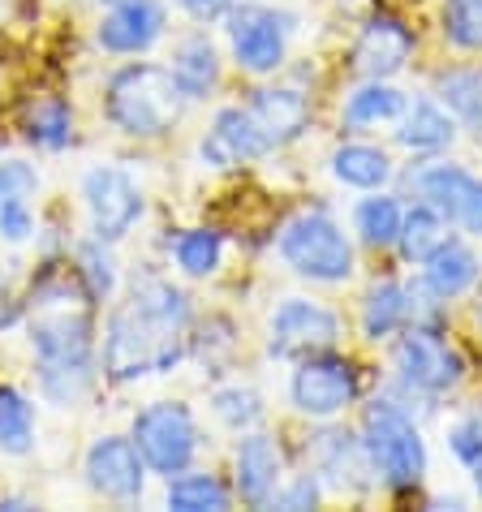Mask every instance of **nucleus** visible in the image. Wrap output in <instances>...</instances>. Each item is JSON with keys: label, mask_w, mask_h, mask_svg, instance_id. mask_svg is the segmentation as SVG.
I'll return each instance as SVG.
<instances>
[{"label": "nucleus", "mask_w": 482, "mask_h": 512, "mask_svg": "<svg viewBox=\"0 0 482 512\" xmlns=\"http://www.w3.org/2000/svg\"><path fill=\"white\" fill-rule=\"evenodd\" d=\"M190 297L160 272L134 276L130 297L108 315L104 327V375L112 383L173 371L186 353Z\"/></svg>", "instance_id": "1"}, {"label": "nucleus", "mask_w": 482, "mask_h": 512, "mask_svg": "<svg viewBox=\"0 0 482 512\" xmlns=\"http://www.w3.org/2000/svg\"><path fill=\"white\" fill-rule=\"evenodd\" d=\"M31 340L39 353V388L56 405H78L95 379V340L87 310L65 302V284L39 293V315L31 319Z\"/></svg>", "instance_id": "2"}, {"label": "nucleus", "mask_w": 482, "mask_h": 512, "mask_svg": "<svg viewBox=\"0 0 482 512\" xmlns=\"http://www.w3.org/2000/svg\"><path fill=\"white\" fill-rule=\"evenodd\" d=\"M181 95L177 78L168 65H151V61H138V65H125L112 74L108 82V95H104V108H108V121L117 125L121 134L130 138H160L177 125L181 117Z\"/></svg>", "instance_id": "3"}, {"label": "nucleus", "mask_w": 482, "mask_h": 512, "mask_svg": "<svg viewBox=\"0 0 482 512\" xmlns=\"http://www.w3.org/2000/svg\"><path fill=\"white\" fill-rule=\"evenodd\" d=\"M362 448L371 465L379 469V478L388 487L405 491V487H418L422 474H427V444H422L418 426L409 422L401 409L388 405V401H375L362 418Z\"/></svg>", "instance_id": "4"}, {"label": "nucleus", "mask_w": 482, "mask_h": 512, "mask_svg": "<svg viewBox=\"0 0 482 512\" xmlns=\"http://www.w3.org/2000/svg\"><path fill=\"white\" fill-rule=\"evenodd\" d=\"M280 254H285V263L297 276H310L323 284H336L353 272V246L328 211L297 216L285 229V237H280Z\"/></svg>", "instance_id": "5"}, {"label": "nucleus", "mask_w": 482, "mask_h": 512, "mask_svg": "<svg viewBox=\"0 0 482 512\" xmlns=\"http://www.w3.org/2000/svg\"><path fill=\"white\" fill-rule=\"evenodd\" d=\"M134 444L143 452L147 469L155 474H181L194 452H198V426H194V414L181 401H155L147 405L143 414L134 418Z\"/></svg>", "instance_id": "6"}, {"label": "nucleus", "mask_w": 482, "mask_h": 512, "mask_svg": "<svg viewBox=\"0 0 482 512\" xmlns=\"http://www.w3.org/2000/svg\"><path fill=\"white\" fill-rule=\"evenodd\" d=\"M82 198H87L91 233L104 241H121L143 216V190L134 186L130 173H121L112 164H99L82 177Z\"/></svg>", "instance_id": "7"}, {"label": "nucleus", "mask_w": 482, "mask_h": 512, "mask_svg": "<svg viewBox=\"0 0 482 512\" xmlns=\"http://www.w3.org/2000/svg\"><path fill=\"white\" fill-rule=\"evenodd\" d=\"M289 396L302 414L332 418L345 405H353V396H358V371H353V362L336 358V353H310L293 371Z\"/></svg>", "instance_id": "8"}, {"label": "nucleus", "mask_w": 482, "mask_h": 512, "mask_svg": "<svg viewBox=\"0 0 482 512\" xmlns=\"http://www.w3.org/2000/svg\"><path fill=\"white\" fill-rule=\"evenodd\" d=\"M340 340V319L328 306H315L306 297H289L272 315V340L267 349L276 358H310V353H328Z\"/></svg>", "instance_id": "9"}, {"label": "nucleus", "mask_w": 482, "mask_h": 512, "mask_svg": "<svg viewBox=\"0 0 482 512\" xmlns=\"http://www.w3.org/2000/svg\"><path fill=\"white\" fill-rule=\"evenodd\" d=\"M87 482L104 500L134 504L147 487V461L134 439L125 435H99L87 452Z\"/></svg>", "instance_id": "10"}, {"label": "nucleus", "mask_w": 482, "mask_h": 512, "mask_svg": "<svg viewBox=\"0 0 482 512\" xmlns=\"http://www.w3.org/2000/svg\"><path fill=\"white\" fill-rule=\"evenodd\" d=\"M396 371L409 388L444 392L461 379V353L431 327H409L401 345H396Z\"/></svg>", "instance_id": "11"}, {"label": "nucleus", "mask_w": 482, "mask_h": 512, "mask_svg": "<svg viewBox=\"0 0 482 512\" xmlns=\"http://www.w3.org/2000/svg\"><path fill=\"white\" fill-rule=\"evenodd\" d=\"M229 44L241 69L272 74L285 61V18L263 5H241L229 13Z\"/></svg>", "instance_id": "12"}, {"label": "nucleus", "mask_w": 482, "mask_h": 512, "mask_svg": "<svg viewBox=\"0 0 482 512\" xmlns=\"http://www.w3.org/2000/svg\"><path fill=\"white\" fill-rule=\"evenodd\" d=\"M418 194L439 211L444 220L461 224L482 237V181L457 164H435L418 173Z\"/></svg>", "instance_id": "13"}, {"label": "nucleus", "mask_w": 482, "mask_h": 512, "mask_svg": "<svg viewBox=\"0 0 482 512\" xmlns=\"http://www.w3.org/2000/svg\"><path fill=\"white\" fill-rule=\"evenodd\" d=\"M164 5L160 0H117L104 22H99V48L130 56V52H147L155 39L164 35Z\"/></svg>", "instance_id": "14"}, {"label": "nucleus", "mask_w": 482, "mask_h": 512, "mask_svg": "<svg viewBox=\"0 0 482 512\" xmlns=\"http://www.w3.org/2000/svg\"><path fill=\"white\" fill-rule=\"evenodd\" d=\"M267 147H272V142L263 138L259 125H254L250 108H224L220 117L211 121L198 155H203V164H211V168H237L246 160H259Z\"/></svg>", "instance_id": "15"}, {"label": "nucleus", "mask_w": 482, "mask_h": 512, "mask_svg": "<svg viewBox=\"0 0 482 512\" xmlns=\"http://www.w3.org/2000/svg\"><path fill=\"white\" fill-rule=\"evenodd\" d=\"M237 495L254 508L272 504L280 491V474H285V457H280V444L272 435H246L237 444Z\"/></svg>", "instance_id": "16"}, {"label": "nucleus", "mask_w": 482, "mask_h": 512, "mask_svg": "<svg viewBox=\"0 0 482 512\" xmlns=\"http://www.w3.org/2000/svg\"><path fill=\"white\" fill-rule=\"evenodd\" d=\"M409 52H414V35H409L396 18H384V13H379V18L366 22L358 48H353V69L371 82H384L409 61Z\"/></svg>", "instance_id": "17"}, {"label": "nucleus", "mask_w": 482, "mask_h": 512, "mask_svg": "<svg viewBox=\"0 0 482 512\" xmlns=\"http://www.w3.org/2000/svg\"><path fill=\"white\" fill-rule=\"evenodd\" d=\"M250 117L263 130V138L276 147V142H289V138H297L306 130L310 99L302 91H293V87H267V91H254Z\"/></svg>", "instance_id": "18"}, {"label": "nucleus", "mask_w": 482, "mask_h": 512, "mask_svg": "<svg viewBox=\"0 0 482 512\" xmlns=\"http://www.w3.org/2000/svg\"><path fill=\"white\" fill-rule=\"evenodd\" d=\"M173 78H177V87L186 99H203L211 87L220 82V52L216 44H211L207 35H190V39H181L177 52H173Z\"/></svg>", "instance_id": "19"}, {"label": "nucleus", "mask_w": 482, "mask_h": 512, "mask_svg": "<svg viewBox=\"0 0 482 512\" xmlns=\"http://www.w3.org/2000/svg\"><path fill=\"white\" fill-rule=\"evenodd\" d=\"M409 315H414V293L401 289L396 280H379L371 293H366V306H362V332L371 340H384L392 336L396 327H405Z\"/></svg>", "instance_id": "20"}, {"label": "nucleus", "mask_w": 482, "mask_h": 512, "mask_svg": "<svg viewBox=\"0 0 482 512\" xmlns=\"http://www.w3.org/2000/svg\"><path fill=\"white\" fill-rule=\"evenodd\" d=\"M478 280V259L461 241H444L427 259V289L435 297H461Z\"/></svg>", "instance_id": "21"}, {"label": "nucleus", "mask_w": 482, "mask_h": 512, "mask_svg": "<svg viewBox=\"0 0 482 512\" xmlns=\"http://www.w3.org/2000/svg\"><path fill=\"white\" fill-rule=\"evenodd\" d=\"M332 173L345 181V186L379 190L392 177V160L379 147H366V142H345V147L332 155Z\"/></svg>", "instance_id": "22"}, {"label": "nucleus", "mask_w": 482, "mask_h": 512, "mask_svg": "<svg viewBox=\"0 0 482 512\" xmlns=\"http://www.w3.org/2000/svg\"><path fill=\"white\" fill-rule=\"evenodd\" d=\"M229 504L233 495L216 474H186L181 469V478H168V508L177 512H224Z\"/></svg>", "instance_id": "23"}, {"label": "nucleus", "mask_w": 482, "mask_h": 512, "mask_svg": "<svg viewBox=\"0 0 482 512\" xmlns=\"http://www.w3.org/2000/svg\"><path fill=\"white\" fill-rule=\"evenodd\" d=\"M35 444V405L18 388H0V452L26 457Z\"/></svg>", "instance_id": "24"}, {"label": "nucleus", "mask_w": 482, "mask_h": 512, "mask_svg": "<svg viewBox=\"0 0 482 512\" xmlns=\"http://www.w3.org/2000/svg\"><path fill=\"white\" fill-rule=\"evenodd\" d=\"M396 241H401L405 259L427 263L431 254L448 241V224H444V216H439L431 203H422V207H414V211H409V216L401 220V233H396Z\"/></svg>", "instance_id": "25"}, {"label": "nucleus", "mask_w": 482, "mask_h": 512, "mask_svg": "<svg viewBox=\"0 0 482 512\" xmlns=\"http://www.w3.org/2000/svg\"><path fill=\"white\" fill-rule=\"evenodd\" d=\"M26 138L44 151H61L74 142V108L65 99H39L26 117Z\"/></svg>", "instance_id": "26"}, {"label": "nucleus", "mask_w": 482, "mask_h": 512, "mask_svg": "<svg viewBox=\"0 0 482 512\" xmlns=\"http://www.w3.org/2000/svg\"><path fill=\"white\" fill-rule=\"evenodd\" d=\"M405 112V95L384 87V82H366L358 95H349L345 104V125L349 130H366V125H379V121H392Z\"/></svg>", "instance_id": "27"}, {"label": "nucleus", "mask_w": 482, "mask_h": 512, "mask_svg": "<svg viewBox=\"0 0 482 512\" xmlns=\"http://www.w3.org/2000/svg\"><path fill=\"white\" fill-rule=\"evenodd\" d=\"M439 99L465 125L482 130V69H448V74H439Z\"/></svg>", "instance_id": "28"}, {"label": "nucleus", "mask_w": 482, "mask_h": 512, "mask_svg": "<svg viewBox=\"0 0 482 512\" xmlns=\"http://www.w3.org/2000/svg\"><path fill=\"white\" fill-rule=\"evenodd\" d=\"M401 142L409 151H439V147L452 142V121L431 104V99H418V104L405 112Z\"/></svg>", "instance_id": "29"}, {"label": "nucleus", "mask_w": 482, "mask_h": 512, "mask_svg": "<svg viewBox=\"0 0 482 512\" xmlns=\"http://www.w3.org/2000/svg\"><path fill=\"white\" fill-rule=\"evenodd\" d=\"M78 276H82V289H87L91 302H108V297H112V289H117V259H112V250H108L104 237L82 241Z\"/></svg>", "instance_id": "30"}, {"label": "nucleus", "mask_w": 482, "mask_h": 512, "mask_svg": "<svg viewBox=\"0 0 482 512\" xmlns=\"http://www.w3.org/2000/svg\"><path fill=\"white\" fill-rule=\"evenodd\" d=\"M224 254V237L216 229H186L173 241V259L186 276H211L220 267Z\"/></svg>", "instance_id": "31"}, {"label": "nucleus", "mask_w": 482, "mask_h": 512, "mask_svg": "<svg viewBox=\"0 0 482 512\" xmlns=\"http://www.w3.org/2000/svg\"><path fill=\"white\" fill-rule=\"evenodd\" d=\"M353 220H358V233H362L366 246H388V241H396V233H401L405 211H401L396 198L379 194V198H366V203H358Z\"/></svg>", "instance_id": "32"}, {"label": "nucleus", "mask_w": 482, "mask_h": 512, "mask_svg": "<svg viewBox=\"0 0 482 512\" xmlns=\"http://www.w3.org/2000/svg\"><path fill=\"white\" fill-rule=\"evenodd\" d=\"M211 409H216V418L224 426H233V431H246V426H254L263 418V401L254 388H241V383H233V388H220L216 396H211Z\"/></svg>", "instance_id": "33"}, {"label": "nucleus", "mask_w": 482, "mask_h": 512, "mask_svg": "<svg viewBox=\"0 0 482 512\" xmlns=\"http://www.w3.org/2000/svg\"><path fill=\"white\" fill-rule=\"evenodd\" d=\"M448 39L461 48H482V0H448Z\"/></svg>", "instance_id": "34"}, {"label": "nucleus", "mask_w": 482, "mask_h": 512, "mask_svg": "<svg viewBox=\"0 0 482 512\" xmlns=\"http://www.w3.org/2000/svg\"><path fill=\"white\" fill-rule=\"evenodd\" d=\"M35 190H39V173L26 160H5L0 164V207L31 203Z\"/></svg>", "instance_id": "35"}, {"label": "nucleus", "mask_w": 482, "mask_h": 512, "mask_svg": "<svg viewBox=\"0 0 482 512\" xmlns=\"http://www.w3.org/2000/svg\"><path fill=\"white\" fill-rule=\"evenodd\" d=\"M31 233H35V211H31V203L0 207V237H5V241H26Z\"/></svg>", "instance_id": "36"}, {"label": "nucleus", "mask_w": 482, "mask_h": 512, "mask_svg": "<svg viewBox=\"0 0 482 512\" xmlns=\"http://www.w3.org/2000/svg\"><path fill=\"white\" fill-rule=\"evenodd\" d=\"M452 452L465 461V465H478L482 461V422H461L457 431H452Z\"/></svg>", "instance_id": "37"}, {"label": "nucleus", "mask_w": 482, "mask_h": 512, "mask_svg": "<svg viewBox=\"0 0 482 512\" xmlns=\"http://www.w3.org/2000/svg\"><path fill=\"white\" fill-rule=\"evenodd\" d=\"M280 508H315L319 504V482L315 478H297L289 491H276Z\"/></svg>", "instance_id": "38"}, {"label": "nucleus", "mask_w": 482, "mask_h": 512, "mask_svg": "<svg viewBox=\"0 0 482 512\" xmlns=\"http://www.w3.org/2000/svg\"><path fill=\"white\" fill-rule=\"evenodd\" d=\"M181 9L198 22H211V18H220V13H229V0H181Z\"/></svg>", "instance_id": "39"}, {"label": "nucleus", "mask_w": 482, "mask_h": 512, "mask_svg": "<svg viewBox=\"0 0 482 512\" xmlns=\"http://www.w3.org/2000/svg\"><path fill=\"white\" fill-rule=\"evenodd\" d=\"M474 469H478V495H482V461H478V465H474Z\"/></svg>", "instance_id": "40"}, {"label": "nucleus", "mask_w": 482, "mask_h": 512, "mask_svg": "<svg viewBox=\"0 0 482 512\" xmlns=\"http://www.w3.org/2000/svg\"><path fill=\"white\" fill-rule=\"evenodd\" d=\"M108 5H117V0H108Z\"/></svg>", "instance_id": "41"}, {"label": "nucleus", "mask_w": 482, "mask_h": 512, "mask_svg": "<svg viewBox=\"0 0 482 512\" xmlns=\"http://www.w3.org/2000/svg\"><path fill=\"white\" fill-rule=\"evenodd\" d=\"M478 323H482V315H478Z\"/></svg>", "instance_id": "42"}]
</instances>
